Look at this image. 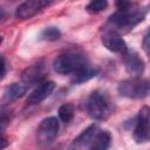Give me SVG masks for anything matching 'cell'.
I'll list each match as a JSON object with an SVG mask.
<instances>
[{
  "mask_svg": "<svg viewBox=\"0 0 150 150\" xmlns=\"http://www.w3.org/2000/svg\"><path fill=\"white\" fill-rule=\"evenodd\" d=\"M116 12L112 13L107 23L104 25V32H110L117 35H122L131 32L137 25H139L148 13L146 8L130 1H117Z\"/></svg>",
  "mask_w": 150,
  "mask_h": 150,
  "instance_id": "1",
  "label": "cell"
},
{
  "mask_svg": "<svg viewBox=\"0 0 150 150\" xmlns=\"http://www.w3.org/2000/svg\"><path fill=\"white\" fill-rule=\"evenodd\" d=\"M86 110L91 120L107 121L114 114V102L103 90H94L86 101Z\"/></svg>",
  "mask_w": 150,
  "mask_h": 150,
  "instance_id": "2",
  "label": "cell"
},
{
  "mask_svg": "<svg viewBox=\"0 0 150 150\" xmlns=\"http://www.w3.org/2000/svg\"><path fill=\"white\" fill-rule=\"evenodd\" d=\"M88 63V57L83 52L79 49H69L54 59L53 69L60 75H73Z\"/></svg>",
  "mask_w": 150,
  "mask_h": 150,
  "instance_id": "3",
  "label": "cell"
},
{
  "mask_svg": "<svg viewBox=\"0 0 150 150\" xmlns=\"http://www.w3.org/2000/svg\"><path fill=\"white\" fill-rule=\"evenodd\" d=\"M117 91L123 97L142 100L149 95V81L143 77H130L118 83Z\"/></svg>",
  "mask_w": 150,
  "mask_h": 150,
  "instance_id": "4",
  "label": "cell"
},
{
  "mask_svg": "<svg viewBox=\"0 0 150 150\" xmlns=\"http://www.w3.org/2000/svg\"><path fill=\"white\" fill-rule=\"evenodd\" d=\"M60 129V123L56 117L49 116L43 118L36 129V143L41 148L49 146L56 138Z\"/></svg>",
  "mask_w": 150,
  "mask_h": 150,
  "instance_id": "5",
  "label": "cell"
},
{
  "mask_svg": "<svg viewBox=\"0 0 150 150\" xmlns=\"http://www.w3.org/2000/svg\"><path fill=\"white\" fill-rule=\"evenodd\" d=\"M149 115H150V109L148 105H144L141 108V110L138 111V114L136 116L132 135H134V139L137 144L146 143L150 138Z\"/></svg>",
  "mask_w": 150,
  "mask_h": 150,
  "instance_id": "6",
  "label": "cell"
},
{
  "mask_svg": "<svg viewBox=\"0 0 150 150\" xmlns=\"http://www.w3.org/2000/svg\"><path fill=\"white\" fill-rule=\"evenodd\" d=\"M47 75V67L43 60H39L30 66H28L21 73V83H23L27 88L33 84H39L45 81L43 79Z\"/></svg>",
  "mask_w": 150,
  "mask_h": 150,
  "instance_id": "7",
  "label": "cell"
},
{
  "mask_svg": "<svg viewBox=\"0 0 150 150\" xmlns=\"http://www.w3.org/2000/svg\"><path fill=\"white\" fill-rule=\"evenodd\" d=\"M49 5H52V2L45 1V0L25 1L18 6V8L15 11V16H16V19H20V20H28V19L35 16L38 13L42 12Z\"/></svg>",
  "mask_w": 150,
  "mask_h": 150,
  "instance_id": "8",
  "label": "cell"
},
{
  "mask_svg": "<svg viewBox=\"0 0 150 150\" xmlns=\"http://www.w3.org/2000/svg\"><path fill=\"white\" fill-rule=\"evenodd\" d=\"M101 41L103 43V46L111 53H115V54H120L122 56H124L128 52H129V48H128V45L127 42L124 41V39L117 34H114V33H110V32H104L103 30V34L101 36Z\"/></svg>",
  "mask_w": 150,
  "mask_h": 150,
  "instance_id": "9",
  "label": "cell"
},
{
  "mask_svg": "<svg viewBox=\"0 0 150 150\" xmlns=\"http://www.w3.org/2000/svg\"><path fill=\"white\" fill-rule=\"evenodd\" d=\"M98 132V128L96 124L88 125L84 130H82L69 144L68 150H86L95 138L96 134Z\"/></svg>",
  "mask_w": 150,
  "mask_h": 150,
  "instance_id": "10",
  "label": "cell"
},
{
  "mask_svg": "<svg viewBox=\"0 0 150 150\" xmlns=\"http://www.w3.org/2000/svg\"><path fill=\"white\" fill-rule=\"evenodd\" d=\"M55 89V83L53 81H48L45 80L42 82H40L35 89L29 94L28 98H27V103L35 105V104H40L42 101H45L47 97H49L53 91Z\"/></svg>",
  "mask_w": 150,
  "mask_h": 150,
  "instance_id": "11",
  "label": "cell"
},
{
  "mask_svg": "<svg viewBox=\"0 0 150 150\" xmlns=\"http://www.w3.org/2000/svg\"><path fill=\"white\" fill-rule=\"evenodd\" d=\"M125 70L131 77H142L145 70V63L143 59L136 52H128L124 55Z\"/></svg>",
  "mask_w": 150,
  "mask_h": 150,
  "instance_id": "12",
  "label": "cell"
},
{
  "mask_svg": "<svg viewBox=\"0 0 150 150\" xmlns=\"http://www.w3.org/2000/svg\"><path fill=\"white\" fill-rule=\"evenodd\" d=\"M100 73V69L95 66H91L90 63L86 64L84 67H82L80 70H77L75 74L71 75L70 82L73 84H81L84 82H88L89 80L96 77Z\"/></svg>",
  "mask_w": 150,
  "mask_h": 150,
  "instance_id": "13",
  "label": "cell"
},
{
  "mask_svg": "<svg viewBox=\"0 0 150 150\" xmlns=\"http://www.w3.org/2000/svg\"><path fill=\"white\" fill-rule=\"evenodd\" d=\"M111 144V134L107 130L98 131L89 145V150H108Z\"/></svg>",
  "mask_w": 150,
  "mask_h": 150,
  "instance_id": "14",
  "label": "cell"
},
{
  "mask_svg": "<svg viewBox=\"0 0 150 150\" xmlns=\"http://www.w3.org/2000/svg\"><path fill=\"white\" fill-rule=\"evenodd\" d=\"M27 89L28 88L23 83H12L5 90V98L7 101H15V100L22 97L26 94Z\"/></svg>",
  "mask_w": 150,
  "mask_h": 150,
  "instance_id": "15",
  "label": "cell"
},
{
  "mask_svg": "<svg viewBox=\"0 0 150 150\" xmlns=\"http://www.w3.org/2000/svg\"><path fill=\"white\" fill-rule=\"evenodd\" d=\"M57 115H59V118L63 122V123H69L73 118H74V115H75V108L71 103H64L62 104L59 110H57Z\"/></svg>",
  "mask_w": 150,
  "mask_h": 150,
  "instance_id": "16",
  "label": "cell"
},
{
  "mask_svg": "<svg viewBox=\"0 0 150 150\" xmlns=\"http://www.w3.org/2000/svg\"><path fill=\"white\" fill-rule=\"evenodd\" d=\"M60 38H61V32L55 26L46 27L40 33V39L41 40H45V41H56Z\"/></svg>",
  "mask_w": 150,
  "mask_h": 150,
  "instance_id": "17",
  "label": "cell"
},
{
  "mask_svg": "<svg viewBox=\"0 0 150 150\" xmlns=\"http://www.w3.org/2000/svg\"><path fill=\"white\" fill-rule=\"evenodd\" d=\"M107 6H108V2L105 0H95V1H90L87 5L86 9L89 13L96 14V13H100V12L104 11L107 8Z\"/></svg>",
  "mask_w": 150,
  "mask_h": 150,
  "instance_id": "18",
  "label": "cell"
},
{
  "mask_svg": "<svg viewBox=\"0 0 150 150\" xmlns=\"http://www.w3.org/2000/svg\"><path fill=\"white\" fill-rule=\"evenodd\" d=\"M7 67H6V60L2 55H0V80H2L6 75Z\"/></svg>",
  "mask_w": 150,
  "mask_h": 150,
  "instance_id": "19",
  "label": "cell"
},
{
  "mask_svg": "<svg viewBox=\"0 0 150 150\" xmlns=\"http://www.w3.org/2000/svg\"><path fill=\"white\" fill-rule=\"evenodd\" d=\"M142 46H143V49H144L145 54L149 55V32L145 33V35H144V38H143V43H142Z\"/></svg>",
  "mask_w": 150,
  "mask_h": 150,
  "instance_id": "20",
  "label": "cell"
},
{
  "mask_svg": "<svg viewBox=\"0 0 150 150\" xmlns=\"http://www.w3.org/2000/svg\"><path fill=\"white\" fill-rule=\"evenodd\" d=\"M9 144L8 139L4 136V134H0V150H4L5 148H7Z\"/></svg>",
  "mask_w": 150,
  "mask_h": 150,
  "instance_id": "21",
  "label": "cell"
},
{
  "mask_svg": "<svg viewBox=\"0 0 150 150\" xmlns=\"http://www.w3.org/2000/svg\"><path fill=\"white\" fill-rule=\"evenodd\" d=\"M7 12L2 8V7H0V23H2L4 21H6V19H7Z\"/></svg>",
  "mask_w": 150,
  "mask_h": 150,
  "instance_id": "22",
  "label": "cell"
},
{
  "mask_svg": "<svg viewBox=\"0 0 150 150\" xmlns=\"http://www.w3.org/2000/svg\"><path fill=\"white\" fill-rule=\"evenodd\" d=\"M1 42H2V36L0 35V45H1Z\"/></svg>",
  "mask_w": 150,
  "mask_h": 150,
  "instance_id": "23",
  "label": "cell"
}]
</instances>
